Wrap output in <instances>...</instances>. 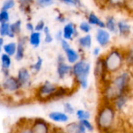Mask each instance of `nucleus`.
Masks as SVG:
<instances>
[{
    "instance_id": "1",
    "label": "nucleus",
    "mask_w": 133,
    "mask_h": 133,
    "mask_svg": "<svg viewBox=\"0 0 133 133\" xmlns=\"http://www.w3.org/2000/svg\"><path fill=\"white\" fill-rule=\"evenodd\" d=\"M94 125L98 133H119L124 128L125 121L112 103L100 101L94 117Z\"/></svg>"
},
{
    "instance_id": "2",
    "label": "nucleus",
    "mask_w": 133,
    "mask_h": 133,
    "mask_svg": "<svg viewBox=\"0 0 133 133\" xmlns=\"http://www.w3.org/2000/svg\"><path fill=\"white\" fill-rule=\"evenodd\" d=\"M133 72L125 68L111 76L104 84L99 86L100 101L112 102L118 97L131 93Z\"/></svg>"
},
{
    "instance_id": "3",
    "label": "nucleus",
    "mask_w": 133,
    "mask_h": 133,
    "mask_svg": "<svg viewBox=\"0 0 133 133\" xmlns=\"http://www.w3.org/2000/svg\"><path fill=\"white\" fill-rule=\"evenodd\" d=\"M108 73L113 76L125 69V49L122 47L112 46L102 55Z\"/></svg>"
},
{
    "instance_id": "4",
    "label": "nucleus",
    "mask_w": 133,
    "mask_h": 133,
    "mask_svg": "<svg viewBox=\"0 0 133 133\" xmlns=\"http://www.w3.org/2000/svg\"><path fill=\"white\" fill-rule=\"evenodd\" d=\"M91 69L92 65L90 62L83 56L77 62L72 65V77L76 87L83 90L88 89Z\"/></svg>"
},
{
    "instance_id": "5",
    "label": "nucleus",
    "mask_w": 133,
    "mask_h": 133,
    "mask_svg": "<svg viewBox=\"0 0 133 133\" xmlns=\"http://www.w3.org/2000/svg\"><path fill=\"white\" fill-rule=\"evenodd\" d=\"M58 85L50 81H45L41 83L35 91L36 99L43 103L53 101V97L58 88Z\"/></svg>"
},
{
    "instance_id": "6",
    "label": "nucleus",
    "mask_w": 133,
    "mask_h": 133,
    "mask_svg": "<svg viewBox=\"0 0 133 133\" xmlns=\"http://www.w3.org/2000/svg\"><path fill=\"white\" fill-rule=\"evenodd\" d=\"M94 76L97 82L98 87L106 83L111 76H110L105 68L104 59L102 55L96 58L94 66Z\"/></svg>"
},
{
    "instance_id": "7",
    "label": "nucleus",
    "mask_w": 133,
    "mask_h": 133,
    "mask_svg": "<svg viewBox=\"0 0 133 133\" xmlns=\"http://www.w3.org/2000/svg\"><path fill=\"white\" fill-rule=\"evenodd\" d=\"M54 126L48 120L43 118H31L30 122V129L31 133H52Z\"/></svg>"
},
{
    "instance_id": "8",
    "label": "nucleus",
    "mask_w": 133,
    "mask_h": 133,
    "mask_svg": "<svg viewBox=\"0 0 133 133\" xmlns=\"http://www.w3.org/2000/svg\"><path fill=\"white\" fill-rule=\"evenodd\" d=\"M1 89L8 94H17L21 89V86L16 77L6 76L1 83Z\"/></svg>"
},
{
    "instance_id": "9",
    "label": "nucleus",
    "mask_w": 133,
    "mask_h": 133,
    "mask_svg": "<svg viewBox=\"0 0 133 133\" xmlns=\"http://www.w3.org/2000/svg\"><path fill=\"white\" fill-rule=\"evenodd\" d=\"M95 40L99 47L106 48L110 46L112 36L106 28H97L95 32Z\"/></svg>"
},
{
    "instance_id": "10",
    "label": "nucleus",
    "mask_w": 133,
    "mask_h": 133,
    "mask_svg": "<svg viewBox=\"0 0 133 133\" xmlns=\"http://www.w3.org/2000/svg\"><path fill=\"white\" fill-rule=\"evenodd\" d=\"M133 96L131 93L125 94H122V95L118 97L111 103L114 105L115 108L118 111V112L122 115L124 114L125 111L129 107V104Z\"/></svg>"
},
{
    "instance_id": "11",
    "label": "nucleus",
    "mask_w": 133,
    "mask_h": 133,
    "mask_svg": "<svg viewBox=\"0 0 133 133\" xmlns=\"http://www.w3.org/2000/svg\"><path fill=\"white\" fill-rule=\"evenodd\" d=\"M62 35L63 39L67 40L69 41H72L74 39L77 38L79 36V30L75 23L72 22L66 23L62 29Z\"/></svg>"
},
{
    "instance_id": "12",
    "label": "nucleus",
    "mask_w": 133,
    "mask_h": 133,
    "mask_svg": "<svg viewBox=\"0 0 133 133\" xmlns=\"http://www.w3.org/2000/svg\"><path fill=\"white\" fill-rule=\"evenodd\" d=\"M77 44L79 47V51L83 55L85 51L90 50L93 46V37L90 34H83L77 37Z\"/></svg>"
},
{
    "instance_id": "13",
    "label": "nucleus",
    "mask_w": 133,
    "mask_h": 133,
    "mask_svg": "<svg viewBox=\"0 0 133 133\" xmlns=\"http://www.w3.org/2000/svg\"><path fill=\"white\" fill-rule=\"evenodd\" d=\"M48 118L51 122L58 124H67L70 120V116L63 111H51L48 114Z\"/></svg>"
},
{
    "instance_id": "14",
    "label": "nucleus",
    "mask_w": 133,
    "mask_h": 133,
    "mask_svg": "<svg viewBox=\"0 0 133 133\" xmlns=\"http://www.w3.org/2000/svg\"><path fill=\"white\" fill-rule=\"evenodd\" d=\"M57 76L61 80L72 76V65L69 64L66 61L57 62Z\"/></svg>"
},
{
    "instance_id": "15",
    "label": "nucleus",
    "mask_w": 133,
    "mask_h": 133,
    "mask_svg": "<svg viewBox=\"0 0 133 133\" xmlns=\"http://www.w3.org/2000/svg\"><path fill=\"white\" fill-rule=\"evenodd\" d=\"M16 78L22 87L23 88H28L31 85V75L30 71L26 68H21L19 69L17 72Z\"/></svg>"
},
{
    "instance_id": "16",
    "label": "nucleus",
    "mask_w": 133,
    "mask_h": 133,
    "mask_svg": "<svg viewBox=\"0 0 133 133\" xmlns=\"http://www.w3.org/2000/svg\"><path fill=\"white\" fill-rule=\"evenodd\" d=\"M132 34L131 24L124 19L118 20V35L123 38L129 37Z\"/></svg>"
},
{
    "instance_id": "17",
    "label": "nucleus",
    "mask_w": 133,
    "mask_h": 133,
    "mask_svg": "<svg viewBox=\"0 0 133 133\" xmlns=\"http://www.w3.org/2000/svg\"><path fill=\"white\" fill-rule=\"evenodd\" d=\"M63 51L65 52V57L66 62L70 65L75 64L83 57V55L79 51H76L71 46L65 49Z\"/></svg>"
},
{
    "instance_id": "18",
    "label": "nucleus",
    "mask_w": 133,
    "mask_h": 133,
    "mask_svg": "<svg viewBox=\"0 0 133 133\" xmlns=\"http://www.w3.org/2000/svg\"><path fill=\"white\" fill-rule=\"evenodd\" d=\"M64 132L65 133H88L79 121L69 122L65 124Z\"/></svg>"
},
{
    "instance_id": "19",
    "label": "nucleus",
    "mask_w": 133,
    "mask_h": 133,
    "mask_svg": "<svg viewBox=\"0 0 133 133\" xmlns=\"http://www.w3.org/2000/svg\"><path fill=\"white\" fill-rule=\"evenodd\" d=\"M87 20L92 26L97 28H105L104 20L102 19L97 14L94 12H89L87 13Z\"/></svg>"
},
{
    "instance_id": "20",
    "label": "nucleus",
    "mask_w": 133,
    "mask_h": 133,
    "mask_svg": "<svg viewBox=\"0 0 133 133\" xmlns=\"http://www.w3.org/2000/svg\"><path fill=\"white\" fill-rule=\"evenodd\" d=\"M105 28L111 34L118 35V20L114 15H108L104 20Z\"/></svg>"
},
{
    "instance_id": "21",
    "label": "nucleus",
    "mask_w": 133,
    "mask_h": 133,
    "mask_svg": "<svg viewBox=\"0 0 133 133\" xmlns=\"http://www.w3.org/2000/svg\"><path fill=\"white\" fill-rule=\"evenodd\" d=\"M1 64H2V71L5 76V77L9 76V68L12 64V61L10 58V56L7 54H2L1 56Z\"/></svg>"
},
{
    "instance_id": "22",
    "label": "nucleus",
    "mask_w": 133,
    "mask_h": 133,
    "mask_svg": "<svg viewBox=\"0 0 133 133\" xmlns=\"http://www.w3.org/2000/svg\"><path fill=\"white\" fill-rule=\"evenodd\" d=\"M127 0H108L106 9L112 10H124Z\"/></svg>"
},
{
    "instance_id": "23",
    "label": "nucleus",
    "mask_w": 133,
    "mask_h": 133,
    "mask_svg": "<svg viewBox=\"0 0 133 133\" xmlns=\"http://www.w3.org/2000/svg\"><path fill=\"white\" fill-rule=\"evenodd\" d=\"M125 49V67L133 72V42Z\"/></svg>"
},
{
    "instance_id": "24",
    "label": "nucleus",
    "mask_w": 133,
    "mask_h": 133,
    "mask_svg": "<svg viewBox=\"0 0 133 133\" xmlns=\"http://www.w3.org/2000/svg\"><path fill=\"white\" fill-rule=\"evenodd\" d=\"M30 119H23V122H18V125L12 133H31L30 129Z\"/></svg>"
},
{
    "instance_id": "25",
    "label": "nucleus",
    "mask_w": 133,
    "mask_h": 133,
    "mask_svg": "<svg viewBox=\"0 0 133 133\" xmlns=\"http://www.w3.org/2000/svg\"><path fill=\"white\" fill-rule=\"evenodd\" d=\"M76 118L77 121H83V120H87L91 118V113L85 109H76L75 113Z\"/></svg>"
},
{
    "instance_id": "26",
    "label": "nucleus",
    "mask_w": 133,
    "mask_h": 133,
    "mask_svg": "<svg viewBox=\"0 0 133 133\" xmlns=\"http://www.w3.org/2000/svg\"><path fill=\"white\" fill-rule=\"evenodd\" d=\"M24 44H25V40L24 39H19L18 42V45L16 48V61H20L23 58L24 56Z\"/></svg>"
},
{
    "instance_id": "27",
    "label": "nucleus",
    "mask_w": 133,
    "mask_h": 133,
    "mask_svg": "<svg viewBox=\"0 0 133 133\" xmlns=\"http://www.w3.org/2000/svg\"><path fill=\"white\" fill-rule=\"evenodd\" d=\"M41 35L40 32H37V31L32 32L29 38L30 44L34 48H37L41 44Z\"/></svg>"
},
{
    "instance_id": "28",
    "label": "nucleus",
    "mask_w": 133,
    "mask_h": 133,
    "mask_svg": "<svg viewBox=\"0 0 133 133\" xmlns=\"http://www.w3.org/2000/svg\"><path fill=\"white\" fill-rule=\"evenodd\" d=\"M92 29H93V26L89 23V22L87 20L81 21L79 23V24L78 25V30H79V31H80L83 34H90Z\"/></svg>"
},
{
    "instance_id": "29",
    "label": "nucleus",
    "mask_w": 133,
    "mask_h": 133,
    "mask_svg": "<svg viewBox=\"0 0 133 133\" xmlns=\"http://www.w3.org/2000/svg\"><path fill=\"white\" fill-rule=\"evenodd\" d=\"M0 34L2 37H5V36H8L9 37H14V34L12 33V31L10 30V25L8 23H1V25H0Z\"/></svg>"
},
{
    "instance_id": "30",
    "label": "nucleus",
    "mask_w": 133,
    "mask_h": 133,
    "mask_svg": "<svg viewBox=\"0 0 133 133\" xmlns=\"http://www.w3.org/2000/svg\"><path fill=\"white\" fill-rule=\"evenodd\" d=\"M16 48H17V46H16V43H14V42H11V43L3 45L4 51L5 52V54L9 55V56H12L16 54Z\"/></svg>"
},
{
    "instance_id": "31",
    "label": "nucleus",
    "mask_w": 133,
    "mask_h": 133,
    "mask_svg": "<svg viewBox=\"0 0 133 133\" xmlns=\"http://www.w3.org/2000/svg\"><path fill=\"white\" fill-rule=\"evenodd\" d=\"M82 125L84 126V128L86 129V130L87 131V132L93 133L95 132L96 130V127L94 123H93L90 119H87V120H83V121H79Z\"/></svg>"
},
{
    "instance_id": "32",
    "label": "nucleus",
    "mask_w": 133,
    "mask_h": 133,
    "mask_svg": "<svg viewBox=\"0 0 133 133\" xmlns=\"http://www.w3.org/2000/svg\"><path fill=\"white\" fill-rule=\"evenodd\" d=\"M76 109L75 108V107L73 106V104L70 102H65L63 104V111L65 112L67 115H69V116L75 115Z\"/></svg>"
},
{
    "instance_id": "33",
    "label": "nucleus",
    "mask_w": 133,
    "mask_h": 133,
    "mask_svg": "<svg viewBox=\"0 0 133 133\" xmlns=\"http://www.w3.org/2000/svg\"><path fill=\"white\" fill-rule=\"evenodd\" d=\"M42 65H43V59L41 57H38L36 62L30 66V69L34 73H38L41 71V69L42 68Z\"/></svg>"
},
{
    "instance_id": "34",
    "label": "nucleus",
    "mask_w": 133,
    "mask_h": 133,
    "mask_svg": "<svg viewBox=\"0 0 133 133\" xmlns=\"http://www.w3.org/2000/svg\"><path fill=\"white\" fill-rule=\"evenodd\" d=\"M44 41L47 44H50L53 41V37L50 32V29L48 26H45L44 29Z\"/></svg>"
},
{
    "instance_id": "35",
    "label": "nucleus",
    "mask_w": 133,
    "mask_h": 133,
    "mask_svg": "<svg viewBox=\"0 0 133 133\" xmlns=\"http://www.w3.org/2000/svg\"><path fill=\"white\" fill-rule=\"evenodd\" d=\"M10 30L12 31V33L15 35L16 34H19L21 30V22L20 20H18L16 22H15L14 23L10 25Z\"/></svg>"
},
{
    "instance_id": "36",
    "label": "nucleus",
    "mask_w": 133,
    "mask_h": 133,
    "mask_svg": "<svg viewBox=\"0 0 133 133\" xmlns=\"http://www.w3.org/2000/svg\"><path fill=\"white\" fill-rule=\"evenodd\" d=\"M9 19V15L7 10L2 9L0 12V23H8Z\"/></svg>"
},
{
    "instance_id": "37",
    "label": "nucleus",
    "mask_w": 133,
    "mask_h": 133,
    "mask_svg": "<svg viewBox=\"0 0 133 133\" xmlns=\"http://www.w3.org/2000/svg\"><path fill=\"white\" fill-rule=\"evenodd\" d=\"M15 5V1L14 0H5L2 4V9L4 10H9L12 9Z\"/></svg>"
},
{
    "instance_id": "38",
    "label": "nucleus",
    "mask_w": 133,
    "mask_h": 133,
    "mask_svg": "<svg viewBox=\"0 0 133 133\" xmlns=\"http://www.w3.org/2000/svg\"><path fill=\"white\" fill-rule=\"evenodd\" d=\"M55 0H37V3L41 7H48L54 3Z\"/></svg>"
},
{
    "instance_id": "39",
    "label": "nucleus",
    "mask_w": 133,
    "mask_h": 133,
    "mask_svg": "<svg viewBox=\"0 0 133 133\" xmlns=\"http://www.w3.org/2000/svg\"><path fill=\"white\" fill-rule=\"evenodd\" d=\"M45 26H45V24H44V22L43 20H41V21H39V22L37 23V25L35 26L34 30H36V31H37V32H40V31H41V30H44V29Z\"/></svg>"
},
{
    "instance_id": "40",
    "label": "nucleus",
    "mask_w": 133,
    "mask_h": 133,
    "mask_svg": "<svg viewBox=\"0 0 133 133\" xmlns=\"http://www.w3.org/2000/svg\"><path fill=\"white\" fill-rule=\"evenodd\" d=\"M92 55L95 58H97V57L101 56V48L99 47V46L94 47L93 48V50H92Z\"/></svg>"
},
{
    "instance_id": "41",
    "label": "nucleus",
    "mask_w": 133,
    "mask_h": 133,
    "mask_svg": "<svg viewBox=\"0 0 133 133\" xmlns=\"http://www.w3.org/2000/svg\"><path fill=\"white\" fill-rule=\"evenodd\" d=\"M96 5L101 9H106L108 0H94Z\"/></svg>"
},
{
    "instance_id": "42",
    "label": "nucleus",
    "mask_w": 133,
    "mask_h": 133,
    "mask_svg": "<svg viewBox=\"0 0 133 133\" xmlns=\"http://www.w3.org/2000/svg\"><path fill=\"white\" fill-rule=\"evenodd\" d=\"M72 1L74 4V7H76L79 9H84V5L82 2V0H72Z\"/></svg>"
},
{
    "instance_id": "43",
    "label": "nucleus",
    "mask_w": 133,
    "mask_h": 133,
    "mask_svg": "<svg viewBox=\"0 0 133 133\" xmlns=\"http://www.w3.org/2000/svg\"><path fill=\"white\" fill-rule=\"evenodd\" d=\"M56 19L58 21V22H60V23H65L66 22V17L63 15V14H62V13H59L58 15V16L56 17Z\"/></svg>"
},
{
    "instance_id": "44",
    "label": "nucleus",
    "mask_w": 133,
    "mask_h": 133,
    "mask_svg": "<svg viewBox=\"0 0 133 133\" xmlns=\"http://www.w3.org/2000/svg\"><path fill=\"white\" fill-rule=\"evenodd\" d=\"M55 38L57 41H61L62 39H63V35H62V30H58L56 34H55Z\"/></svg>"
},
{
    "instance_id": "45",
    "label": "nucleus",
    "mask_w": 133,
    "mask_h": 133,
    "mask_svg": "<svg viewBox=\"0 0 133 133\" xmlns=\"http://www.w3.org/2000/svg\"><path fill=\"white\" fill-rule=\"evenodd\" d=\"M26 29H27L29 31H30V32H33V31L34 30V26H33V24H32L31 23H26Z\"/></svg>"
},
{
    "instance_id": "46",
    "label": "nucleus",
    "mask_w": 133,
    "mask_h": 133,
    "mask_svg": "<svg viewBox=\"0 0 133 133\" xmlns=\"http://www.w3.org/2000/svg\"><path fill=\"white\" fill-rule=\"evenodd\" d=\"M3 43H4V40H3V38H2V37H0V45L2 46V45L3 44Z\"/></svg>"
},
{
    "instance_id": "47",
    "label": "nucleus",
    "mask_w": 133,
    "mask_h": 133,
    "mask_svg": "<svg viewBox=\"0 0 133 133\" xmlns=\"http://www.w3.org/2000/svg\"><path fill=\"white\" fill-rule=\"evenodd\" d=\"M132 133H133V125H132Z\"/></svg>"
},
{
    "instance_id": "48",
    "label": "nucleus",
    "mask_w": 133,
    "mask_h": 133,
    "mask_svg": "<svg viewBox=\"0 0 133 133\" xmlns=\"http://www.w3.org/2000/svg\"><path fill=\"white\" fill-rule=\"evenodd\" d=\"M0 90H1V83H0Z\"/></svg>"
},
{
    "instance_id": "49",
    "label": "nucleus",
    "mask_w": 133,
    "mask_h": 133,
    "mask_svg": "<svg viewBox=\"0 0 133 133\" xmlns=\"http://www.w3.org/2000/svg\"><path fill=\"white\" fill-rule=\"evenodd\" d=\"M0 51H1V45H0Z\"/></svg>"
}]
</instances>
